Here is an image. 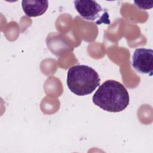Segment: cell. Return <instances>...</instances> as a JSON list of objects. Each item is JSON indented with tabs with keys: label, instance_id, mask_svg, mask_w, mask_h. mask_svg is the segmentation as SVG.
Listing matches in <instances>:
<instances>
[{
	"label": "cell",
	"instance_id": "2",
	"mask_svg": "<svg viewBox=\"0 0 153 153\" xmlns=\"http://www.w3.org/2000/svg\"><path fill=\"white\" fill-rule=\"evenodd\" d=\"M100 79L92 68L84 65L71 67L67 75V85L76 96H83L91 94L99 86Z\"/></svg>",
	"mask_w": 153,
	"mask_h": 153
},
{
	"label": "cell",
	"instance_id": "1",
	"mask_svg": "<svg viewBox=\"0 0 153 153\" xmlns=\"http://www.w3.org/2000/svg\"><path fill=\"white\" fill-rule=\"evenodd\" d=\"M93 102L101 109L118 112L129 105L130 97L124 86L115 80H107L97 90L93 96Z\"/></svg>",
	"mask_w": 153,
	"mask_h": 153
},
{
	"label": "cell",
	"instance_id": "5",
	"mask_svg": "<svg viewBox=\"0 0 153 153\" xmlns=\"http://www.w3.org/2000/svg\"><path fill=\"white\" fill-rule=\"evenodd\" d=\"M22 5L27 16L37 17L45 13L48 7V2L47 1H22Z\"/></svg>",
	"mask_w": 153,
	"mask_h": 153
},
{
	"label": "cell",
	"instance_id": "3",
	"mask_svg": "<svg viewBox=\"0 0 153 153\" xmlns=\"http://www.w3.org/2000/svg\"><path fill=\"white\" fill-rule=\"evenodd\" d=\"M74 3L76 10L83 19L96 22L97 25L110 23L108 11L102 8L96 1L76 0Z\"/></svg>",
	"mask_w": 153,
	"mask_h": 153
},
{
	"label": "cell",
	"instance_id": "4",
	"mask_svg": "<svg viewBox=\"0 0 153 153\" xmlns=\"http://www.w3.org/2000/svg\"><path fill=\"white\" fill-rule=\"evenodd\" d=\"M133 67L139 73L153 74V50L144 48L136 49L133 55Z\"/></svg>",
	"mask_w": 153,
	"mask_h": 153
}]
</instances>
